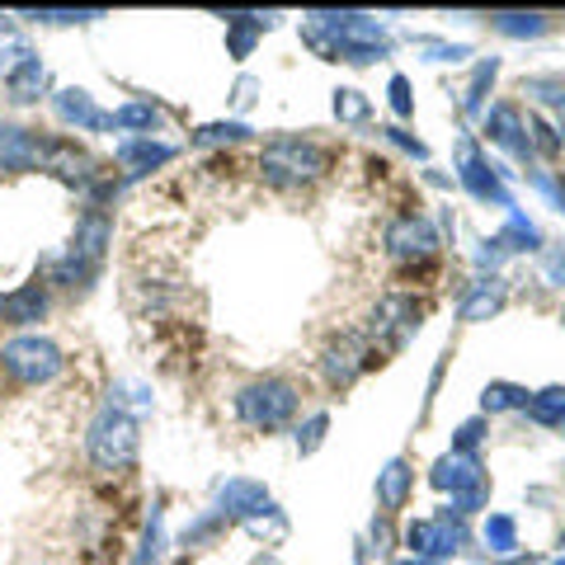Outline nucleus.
I'll list each match as a JSON object with an SVG mask.
<instances>
[{
    "mask_svg": "<svg viewBox=\"0 0 565 565\" xmlns=\"http://www.w3.org/2000/svg\"><path fill=\"white\" fill-rule=\"evenodd\" d=\"M137 419L128 411H118V405H104V411L90 419V429H85V452H90V462L99 471H132L137 467Z\"/></svg>",
    "mask_w": 565,
    "mask_h": 565,
    "instance_id": "1",
    "label": "nucleus"
},
{
    "mask_svg": "<svg viewBox=\"0 0 565 565\" xmlns=\"http://www.w3.org/2000/svg\"><path fill=\"white\" fill-rule=\"evenodd\" d=\"M326 166H330V151L316 147V141H307V137H278V141H269V147H264V156H259L264 180L278 184V189L311 184Z\"/></svg>",
    "mask_w": 565,
    "mask_h": 565,
    "instance_id": "2",
    "label": "nucleus"
},
{
    "mask_svg": "<svg viewBox=\"0 0 565 565\" xmlns=\"http://www.w3.org/2000/svg\"><path fill=\"white\" fill-rule=\"evenodd\" d=\"M297 405H302V396H297V386L288 377H264L236 392V415L250 429H282L297 415Z\"/></svg>",
    "mask_w": 565,
    "mask_h": 565,
    "instance_id": "3",
    "label": "nucleus"
},
{
    "mask_svg": "<svg viewBox=\"0 0 565 565\" xmlns=\"http://www.w3.org/2000/svg\"><path fill=\"white\" fill-rule=\"evenodd\" d=\"M109 236H114L109 217H104V212H85L81 226H76V236H71V250H66V259L57 264V274H52V278H57L62 288H85V282L99 274Z\"/></svg>",
    "mask_w": 565,
    "mask_h": 565,
    "instance_id": "4",
    "label": "nucleus"
},
{
    "mask_svg": "<svg viewBox=\"0 0 565 565\" xmlns=\"http://www.w3.org/2000/svg\"><path fill=\"white\" fill-rule=\"evenodd\" d=\"M0 367H6V377H14L20 386H43L62 373L66 359L47 334H14L10 344H0Z\"/></svg>",
    "mask_w": 565,
    "mask_h": 565,
    "instance_id": "5",
    "label": "nucleus"
},
{
    "mask_svg": "<svg viewBox=\"0 0 565 565\" xmlns=\"http://www.w3.org/2000/svg\"><path fill=\"white\" fill-rule=\"evenodd\" d=\"M434 245H438L434 226L424 217H415V212L411 217H396L392 226H386V255L392 259H429Z\"/></svg>",
    "mask_w": 565,
    "mask_h": 565,
    "instance_id": "6",
    "label": "nucleus"
},
{
    "mask_svg": "<svg viewBox=\"0 0 565 565\" xmlns=\"http://www.w3.org/2000/svg\"><path fill=\"white\" fill-rule=\"evenodd\" d=\"M457 174H462V184L476 193L481 203H500V207H509V193L500 189V174H494V166H486L481 161V151H476V141H462L457 147Z\"/></svg>",
    "mask_w": 565,
    "mask_h": 565,
    "instance_id": "7",
    "label": "nucleus"
},
{
    "mask_svg": "<svg viewBox=\"0 0 565 565\" xmlns=\"http://www.w3.org/2000/svg\"><path fill=\"white\" fill-rule=\"evenodd\" d=\"M419 330V311L411 297H382L377 311H373V334L386 344H401L405 334H415Z\"/></svg>",
    "mask_w": 565,
    "mask_h": 565,
    "instance_id": "8",
    "label": "nucleus"
},
{
    "mask_svg": "<svg viewBox=\"0 0 565 565\" xmlns=\"http://www.w3.org/2000/svg\"><path fill=\"white\" fill-rule=\"evenodd\" d=\"M321 367H326V377H330L334 386H349V382L367 367V344L359 340V334H340V340L326 349Z\"/></svg>",
    "mask_w": 565,
    "mask_h": 565,
    "instance_id": "9",
    "label": "nucleus"
},
{
    "mask_svg": "<svg viewBox=\"0 0 565 565\" xmlns=\"http://www.w3.org/2000/svg\"><path fill=\"white\" fill-rule=\"evenodd\" d=\"M33 166H43V141L29 128H0V170L20 174V170H33Z\"/></svg>",
    "mask_w": 565,
    "mask_h": 565,
    "instance_id": "10",
    "label": "nucleus"
},
{
    "mask_svg": "<svg viewBox=\"0 0 565 565\" xmlns=\"http://www.w3.org/2000/svg\"><path fill=\"white\" fill-rule=\"evenodd\" d=\"M43 85H47V71H43V62L33 57V52H20V62L6 66V95L14 104H33L43 95Z\"/></svg>",
    "mask_w": 565,
    "mask_h": 565,
    "instance_id": "11",
    "label": "nucleus"
},
{
    "mask_svg": "<svg viewBox=\"0 0 565 565\" xmlns=\"http://www.w3.org/2000/svg\"><path fill=\"white\" fill-rule=\"evenodd\" d=\"M52 109H57L62 122H76V128H109V114H99L90 90H57L52 95Z\"/></svg>",
    "mask_w": 565,
    "mask_h": 565,
    "instance_id": "12",
    "label": "nucleus"
},
{
    "mask_svg": "<svg viewBox=\"0 0 565 565\" xmlns=\"http://www.w3.org/2000/svg\"><path fill=\"white\" fill-rule=\"evenodd\" d=\"M0 316H6L10 326H33V321H43V316H47V288H43V282H24L20 292L6 297Z\"/></svg>",
    "mask_w": 565,
    "mask_h": 565,
    "instance_id": "13",
    "label": "nucleus"
},
{
    "mask_svg": "<svg viewBox=\"0 0 565 565\" xmlns=\"http://www.w3.org/2000/svg\"><path fill=\"white\" fill-rule=\"evenodd\" d=\"M500 307H504V282L500 278H476V288L462 297L457 316H462V321H490Z\"/></svg>",
    "mask_w": 565,
    "mask_h": 565,
    "instance_id": "14",
    "label": "nucleus"
},
{
    "mask_svg": "<svg viewBox=\"0 0 565 565\" xmlns=\"http://www.w3.org/2000/svg\"><path fill=\"white\" fill-rule=\"evenodd\" d=\"M259 509H269V494H264V486L255 481H226L222 486V519H250L259 514Z\"/></svg>",
    "mask_w": 565,
    "mask_h": 565,
    "instance_id": "15",
    "label": "nucleus"
},
{
    "mask_svg": "<svg viewBox=\"0 0 565 565\" xmlns=\"http://www.w3.org/2000/svg\"><path fill=\"white\" fill-rule=\"evenodd\" d=\"M411 486H415V471L401 462V457H392L382 471H377V504L382 509H401L405 500H411Z\"/></svg>",
    "mask_w": 565,
    "mask_h": 565,
    "instance_id": "16",
    "label": "nucleus"
},
{
    "mask_svg": "<svg viewBox=\"0 0 565 565\" xmlns=\"http://www.w3.org/2000/svg\"><path fill=\"white\" fill-rule=\"evenodd\" d=\"M170 156H174V147H166V141H151V137H128V141H122V147H118V161L128 166L132 174L166 166Z\"/></svg>",
    "mask_w": 565,
    "mask_h": 565,
    "instance_id": "17",
    "label": "nucleus"
},
{
    "mask_svg": "<svg viewBox=\"0 0 565 565\" xmlns=\"http://www.w3.org/2000/svg\"><path fill=\"white\" fill-rule=\"evenodd\" d=\"M486 132H490V141H500V147H509L514 156H527L533 147L519 137L523 132V122H519V109H509V104H494L490 109V118H486Z\"/></svg>",
    "mask_w": 565,
    "mask_h": 565,
    "instance_id": "18",
    "label": "nucleus"
},
{
    "mask_svg": "<svg viewBox=\"0 0 565 565\" xmlns=\"http://www.w3.org/2000/svg\"><path fill=\"white\" fill-rule=\"evenodd\" d=\"M156 122H161V114H156L151 104H122L118 114H109V128H128V132H141V137H151Z\"/></svg>",
    "mask_w": 565,
    "mask_h": 565,
    "instance_id": "19",
    "label": "nucleus"
},
{
    "mask_svg": "<svg viewBox=\"0 0 565 565\" xmlns=\"http://www.w3.org/2000/svg\"><path fill=\"white\" fill-rule=\"evenodd\" d=\"M481 405H486L490 415H500V411H527V392H523V386H514V382H490Z\"/></svg>",
    "mask_w": 565,
    "mask_h": 565,
    "instance_id": "20",
    "label": "nucleus"
},
{
    "mask_svg": "<svg viewBox=\"0 0 565 565\" xmlns=\"http://www.w3.org/2000/svg\"><path fill=\"white\" fill-rule=\"evenodd\" d=\"M226 29H232V52H236V57H245V52L255 47L259 33L269 29V20H259V14H232V20H226Z\"/></svg>",
    "mask_w": 565,
    "mask_h": 565,
    "instance_id": "21",
    "label": "nucleus"
},
{
    "mask_svg": "<svg viewBox=\"0 0 565 565\" xmlns=\"http://www.w3.org/2000/svg\"><path fill=\"white\" fill-rule=\"evenodd\" d=\"M527 415H533L537 424H556V419H565V386H546V392L527 396Z\"/></svg>",
    "mask_w": 565,
    "mask_h": 565,
    "instance_id": "22",
    "label": "nucleus"
},
{
    "mask_svg": "<svg viewBox=\"0 0 565 565\" xmlns=\"http://www.w3.org/2000/svg\"><path fill=\"white\" fill-rule=\"evenodd\" d=\"M494 29L509 39H537L546 29V14H494Z\"/></svg>",
    "mask_w": 565,
    "mask_h": 565,
    "instance_id": "23",
    "label": "nucleus"
},
{
    "mask_svg": "<svg viewBox=\"0 0 565 565\" xmlns=\"http://www.w3.org/2000/svg\"><path fill=\"white\" fill-rule=\"evenodd\" d=\"M486 542H490V552H514L519 546V527L509 514H490L486 519Z\"/></svg>",
    "mask_w": 565,
    "mask_h": 565,
    "instance_id": "24",
    "label": "nucleus"
},
{
    "mask_svg": "<svg viewBox=\"0 0 565 565\" xmlns=\"http://www.w3.org/2000/svg\"><path fill=\"white\" fill-rule=\"evenodd\" d=\"M24 20H33V24H90V20H99V10H24Z\"/></svg>",
    "mask_w": 565,
    "mask_h": 565,
    "instance_id": "25",
    "label": "nucleus"
},
{
    "mask_svg": "<svg viewBox=\"0 0 565 565\" xmlns=\"http://www.w3.org/2000/svg\"><path fill=\"white\" fill-rule=\"evenodd\" d=\"M241 137H250V128H241V122H212V128H199V147H212V141H241Z\"/></svg>",
    "mask_w": 565,
    "mask_h": 565,
    "instance_id": "26",
    "label": "nucleus"
},
{
    "mask_svg": "<svg viewBox=\"0 0 565 565\" xmlns=\"http://www.w3.org/2000/svg\"><path fill=\"white\" fill-rule=\"evenodd\" d=\"M334 114H340L344 122H359V118H367V99L359 90H340L334 95Z\"/></svg>",
    "mask_w": 565,
    "mask_h": 565,
    "instance_id": "27",
    "label": "nucleus"
},
{
    "mask_svg": "<svg viewBox=\"0 0 565 565\" xmlns=\"http://www.w3.org/2000/svg\"><path fill=\"white\" fill-rule=\"evenodd\" d=\"M326 429H330V415H311L307 429H297V448L316 452V448H321V438H326Z\"/></svg>",
    "mask_w": 565,
    "mask_h": 565,
    "instance_id": "28",
    "label": "nucleus"
},
{
    "mask_svg": "<svg viewBox=\"0 0 565 565\" xmlns=\"http://www.w3.org/2000/svg\"><path fill=\"white\" fill-rule=\"evenodd\" d=\"M156 556H161V509H151V523H147V537H141V561L137 565H156Z\"/></svg>",
    "mask_w": 565,
    "mask_h": 565,
    "instance_id": "29",
    "label": "nucleus"
},
{
    "mask_svg": "<svg viewBox=\"0 0 565 565\" xmlns=\"http://www.w3.org/2000/svg\"><path fill=\"white\" fill-rule=\"evenodd\" d=\"M392 109H396L401 118L415 114V104H411V81H405V76H392Z\"/></svg>",
    "mask_w": 565,
    "mask_h": 565,
    "instance_id": "30",
    "label": "nucleus"
},
{
    "mask_svg": "<svg viewBox=\"0 0 565 565\" xmlns=\"http://www.w3.org/2000/svg\"><path fill=\"white\" fill-rule=\"evenodd\" d=\"M481 444V419H467L462 429H457V444H452V452H462V457H471V448Z\"/></svg>",
    "mask_w": 565,
    "mask_h": 565,
    "instance_id": "31",
    "label": "nucleus"
},
{
    "mask_svg": "<svg viewBox=\"0 0 565 565\" xmlns=\"http://www.w3.org/2000/svg\"><path fill=\"white\" fill-rule=\"evenodd\" d=\"M546 274H552V278L561 282V288H565V250H556L552 259H546Z\"/></svg>",
    "mask_w": 565,
    "mask_h": 565,
    "instance_id": "32",
    "label": "nucleus"
},
{
    "mask_svg": "<svg viewBox=\"0 0 565 565\" xmlns=\"http://www.w3.org/2000/svg\"><path fill=\"white\" fill-rule=\"evenodd\" d=\"M0 76H6V62H0Z\"/></svg>",
    "mask_w": 565,
    "mask_h": 565,
    "instance_id": "33",
    "label": "nucleus"
},
{
    "mask_svg": "<svg viewBox=\"0 0 565 565\" xmlns=\"http://www.w3.org/2000/svg\"><path fill=\"white\" fill-rule=\"evenodd\" d=\"M0 307H6V297H0Z\"/></svg>",
    "mask_w": 565,
    "mask_h": 565,
    "instance_id": "34",
    "label": "nucleus"
}]
</instances>
